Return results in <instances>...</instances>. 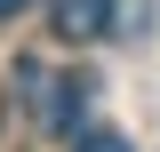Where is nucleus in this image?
Masks as SVG:
<instances>
[{
	"instance_id": "f257e3e1",
	"label": "nucleus",
	"mask_w": 160,
	"mask_h": 152,
	"mask_svg": "<svg viewBox=\"0 0 160 152\" xmlns=\"http://www.w3.org/2000/svg\"><path fill=\"white\" fill-rule=\"evenodd\" d=\"M48 24H56V40H104L112 0H48Z\"/></svg>"
},
{
	"instance_id": "f03ea898",
	"label": "nucleus",
	"mask_w": 160,
	"mask_h": 152,
	"mask_svg": "<svg viewBox=\"0 0 160 152\" xmlns=\"http://www.w3.org/2000/svg\"><path fill=\"white\" fill-rule=\"evenodd\" d=\"M88 96H96V80H88V72H64L56 88H48V128L72 136V128H80V112H88Z\"/></svg>"
},
{
	"instance_id": "7ed1b4c3",
	"label": "nucleus",
	"mask_w": 160,
	"mask_h": 152,
	"mask_svg": "<svg viewBox=\"0 0 160 152\" xmlns=\"http://www.w3.org/2000/svg\"><path fill=\"white\" fill-rule=\"evenodd\" d=\"M72 152H128V144H120V136H80Z\"/></svg>"
},
{
	"instance_id": "20e7f679",
	"label": "nucleus",
	"mask_w": 160,
	"mask_h": 152,
	"mask_svg": "<svg viewBox=\"0 0 160 152\" xmlns=\"http://www.w3.org/2000/svg\"><path fill=\"white\" fill-rule=\"evenodd\" d=\"M24 8H32V0H0V24H8V16H24Z\"/></svg>"
}]
</instances>
